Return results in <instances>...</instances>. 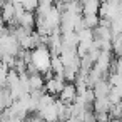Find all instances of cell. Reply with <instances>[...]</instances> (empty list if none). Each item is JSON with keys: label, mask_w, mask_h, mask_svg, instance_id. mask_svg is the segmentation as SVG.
Returning a JSON list of instances; mask_svg holds the SVG:
<instances>
[{"label": "cell", "mask_w": 122, "mask_h": 122, "mask_svg": "<svg viewBox=\"0 0 122 122\" xmlns=\"http://www.w3.org/2000/svg\"><path fill=\"white\" fill-rule=\"evenodd\" d=\"M82 20H84L85 29H90V30H94L99 25V22H100L99 15H82Z\"/></svg>", "instance_id": "9c48e42d"}, {"label": "cell", "mask_w": 122, "mask_h": 122, "mask_svg": "<svg viewBox=\"0 0 122 122\" xmlns=\"http://www.w3.org/2000/svg\"><path fill=\"white\" fill-rule=\"evenodd\" d=\"M110 107H112V105H110V102H109L107 97L95 99L94 104H92V110H94V114H97V112H107V114H109Z\"/></svg>", "instance_id": "ba28073f"}, {"label": "cell", "mask_w": 122, "mask_h": 122, "mask_svg": "<svg viewBox=\"0 0 122 122\" xmlns=\"http://www.w3.org/2000/svg\"><path fill=\"white\" fill-rule=\"evenodd\" d=\"M75 99H77V89H75V85L72 82H65L64 89L59 92V100L62 104H65V105H70V104L75 102Z\"/></svg>", "instance_id": "3957f363"}, {"label": "cell", "mask_w": 122, "mask_h": 122, "mask_svg": "<svg viewBox=\"0 0 122 122\" xmlns=\"http://www.w3.org/2000/svg\"><path fill=\"white\" fill-rule=\"evenodd\" d=\"M44 85H45L44 75H40V74H30L29 75V94L44 90Z\"/></svg>", "instance_id": "52a82bcc"}, {"label": "cell", "mask_w": 122, "mask_h": 122, "mask_svg": "<svg viewBox=\"0 0 122 122\" xmlns=\"http://www.w3.org/2000/svg\"><path fill=\"white\" fill-rule=\"evenodd\" d=\"M39 117L44 122H59V114H57V107H55V100L52 104H49L47 107L39 110Z\"/></svg>", "instance_id": "277c9868"}, {"label": "cell", "mask_w": 122, "mask_h": 122, "mask_svg": "<svg viewBox=\"0 0 122 122\" xmlns=\"http://www.w3.org/2000/svg\"><path fill=\"white\" fill-rule=\"evenodd\" d=\"M109 90H110V85H109L107 79H100V80H97V82L92 85V92H94V97H95V99L107 97V95H109Z\"/></svg>", "instance_id": "8992f818"}, {"label": "cell", "mask_w": 122, "mask_h": 122, "mask_svg": "<svg viewBox=\"0 0 122 122\" xmlns=\"http://www.w3.org/2000/svg\"><path fill=\"white\" fill-rule=\"evenodd\" d=\"M45 80V85H44V90L47 92V94H50V95H59V92L64 89V85H65V80H64V77L62 75H52V77H49V79H44Z\"/></svg>", "instance_id": "7a4b0ae2"}, {"label": "cell", "mask_w": 122, "mask_h": 122, "mask_svg": "<svg viewBox=\"0 0 122 122\" xmlns=\"http://www.w3.org/2000/svg\"><path fill=\"white\" fill-rule=\"evenodd\" d=\"M50 60H52V54H50L49 47L39 45L34 50H30V60L27 65L34 67L37 74L45 75L47 72H50Z\"/></svg>", "instance_id": "6da1fadb"}, {"label": "cell", "mask_w": 122, "mask_h": 122, "mask_svg": "<svg viewBox=\"0 0 122 122\" xmlns=\"http://www.w3.org/2000/svg\"><path fill=\"white\" fill-rule=\"evenodd\" d=\"M17 27H22L25 30H34L35 29V12H30V10H25L19 20H17Z\"/></svg>", "instance_id": "5b68a950"}]
</instances>
